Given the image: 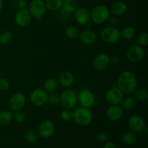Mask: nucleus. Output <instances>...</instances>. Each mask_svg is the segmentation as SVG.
<instances>
[{"mask_svg": "<svg viewBox=\"0 0 148 148\" xmlns=\"http://www.w3.org/2000/svg\"><path fill=\"white\" fill-rule=\"evenodd\" d=\"M137 80L135 75L131 71L121 72L117 79V88L124 94H131L137 89Z\"/></svg>", "mask_w": 148, "mask_h": 148, "instance_id": "f257e3e1", "label": "nucleus"}, {"mask_svg": "<svg viewBox=\"0 0 148 148\" xmlns=\"http://www.w3.org/2000/svg\"><path fill=\"white\" fill-rule=\"evenodd\" d=\"M111 16L110 10L103 4L96 5L90 12V20L95 24H102L108 20Z\"/></svg>", "mask_w": 148, "mask_h": 148, "instance_id": "f03ea898", "label": "nucleus"}, {"mask_svg": "<svg viewBox=\"0 0 148 148\" xmlns=\"http://www.w3.org/2000/svg\"><path fill=\"white\" fill-rule=\"evenodd\" d=\"M74 120L81 127L90 125L92 121V113L90 108L79 106L74 111Z\"/></svg>", "mask_w": 148, "mask_h": 148, "instance_id": "7ed1b4c3", "label": "nucleus"}, {"mask_svg": "<svg viewBox=\"0 0 148 148\" xmlns=\"http://www.w3.org/2000/svg\"><path fill=\"white\" fill-rule=\"evenodd\" d=\"M60 103L64 109L72 110L77 103V93L71 88H66L60 95Z\"/></svg>", "mask_w": 148, "mask_h": 148, "instance_id": "20e7f679", "label": "nucleus"}, {"mask_svg": "<svg viewBox=\"0 0 148 148\" xmlns=\"http://www.w3.org/2000/svg\"><path fill=\"white\" fill-rule=\"evenodd\" d=\"M101 37L106 43L114 44L120 40V31L116 27L108 26L101 30Z\"/></svg>", "mask_w": 148, "mask_h": 148, "instance_id": "39448f33", "label": "nucleus"}, {"mask_svg": "<svg viewBox=\"0 0 148 148\" xmlns=\"http://www.w3.org/2000/svg\"><path fill=\"white\" fill-rule=\"evenodd\" d=\"M27 10L31 14L32 17L37 20H40L44 16L46 12V7L43 0H32L29 4Z\"/></svg>", "mask_w": 148, "mask_h": 148, "instance_id": "423d86ee", "label": "nucleus"}, {"mask_svg": "<svg viewBox=\"0 0 148 148\" xmlns=\"http://www.w3.org/2000/svg\"><path fill=\"white\" fill-rule=\"evenodd\" d=\"M77 103H79L80 106L90 108L95 103V95L90 90H82L77 94Z\"/></svg>", "mask_w": 148, "mask_h": 148, "instance_id": "0eeeda50", "label": "nucleus"}, {"mask_svg": "<svg viewBox=\"0 0 148 148\" xmlns=\"http://www.w3.org/2000/svg\"><path fill=\"white\" fill-rule=\"evenodd\" d=\"M48 92L43 88H37L30 95V103L35 106H42L48 101Z\"/></svg>", "mask_w": 148, "mask_h": 148, "instance_id": "6e6552de", "label": "nucleus"}, {"mask_svg": "<svg viewBox=\"0 0 148 148\" xmlns=\"http://www.w3.org/2000/svg\"><path fill=\"white\" fill-rule=\"evenodd\" d=\"M126 56L130 62L137 63L144 59L145 56V50L143 46L135 45L130 47L127 50Z\"/></svg>", "mask_w": 148, "mask_h": 148, "instance_id": "1a4fd4ad", "label": "nucleus"}, {"mask_svg": "<svg viewBox=\"0 0 148 148\" xmlns=\"http://www.w3.org/2000/svg\"><path fill=\"white\" fill-rule=\"evenodd\" d=\"M124 95L117 87H114L106 92L105 100L109 105H119L124 99Z\"/></svg>", "mask_w": 148, "mask_h": 148, "instance_id": "9d476101", "label": "nucleus"}, {"mask_svg": "<svg viewBox=\"0 0 148 148\" xmlns=\"http://www.w3.org/2000/svg\"><path fill=\"white\" fill-rule=\"evenodd\" d=\"M27 99L24 94L17 92L14 93L10 97L9 99L8 105L10 109L13 111L23 110V108L25 106Z\"/></svg>", "mask_w": 148, "mask_h": 148, "instance_id": "9b49d317", "label": "nucleus"}, {"mask_svg": "<svg viewBox=\"0 0 148 148\" xmlns=\"http://www.w3.org/2000/svg\"><path fill=\"white\" fill-rule=\"evenodd\" d=\"M32 15L27 9L19 10L14 16L15 23L20 27H25L30 24L32 21Z\"/></svg>", "mask_w": 148, "mask_h": 148, "instance_id": "f8f14e48", "label": "nucleus"}, {"mask_svg": "<svg viewBox=\"0 0 148 148\" xmlns=\"http://www.w3.org/2000/svg\"><path fill=\"white\" fill-rule=\"evenodd\" d=\"M129 128L134 133H141L146 129L145 121L144 119L138 115H133L129 119Z\"/></svg>", "mask_w": 148, "mask_h": 148, "instance_id": "ddd939ff", "label": "nucleus"}, {"mask_svg": "<svg viewBox=\"0 0 148 148\" xmlns=\"http://www.w3.org/2000/svg\"><path fill=\"white\" fill-rule=\"evenodd\" d=\"M110 56L105 53H100L95 56L93 59V67L98 72L106 70L109 66Z\"/></svg>", "mask_w": 148, "mask_h": 148, "instance_id": "4468645a", "label": "nucleus"}, {"mask_svg": "<svg viewBox=\"0 0 148 148\" xmlns=\"http://www.w3.org/2000/svg\"><path fill=\"white\" fill-rule=\"evenodd\" d=\"M38 134L45 139L49 138L53 135L55 131L54 124L50 120H44L38 126Z\"/></svg>", "mask_w": 148, "mask_h": 148, "instance_id": "2eb2a0df", "label": "nucleus"}, {"mask_svg": "<svg viewBox=\"0 0 148 148\" xmlns=\"http://www.w3.org/2000/svg\"><path fill=\"white\" fill-rule=\"evenodd\" d=\"M74 13L75 20L79 25H85L90 21V12L86 7H78Z\"/></svg>", "mask_w": 148, "mask_h": 148, "instance_id": "dca6fc26", "label": "nucleus"}, {"mask_svg": "<svg viewBox=\"0 0 148 148\" xmlns=\"http://www.w3.org/2000/svg\"><path fill=\"white\" fill-rule=\"evenodd\" d=\"M106 117L111 121H119L121 119L124 115V110L119 105H111L107 109Z\"/></svg>", "mask_w": 148, "mask_h": 148, "instance_id": "f3484780", "label": "nucleus"}, {"mask_svg": "<svg viewBox=\"0 0 148 148\" xmlns=\"http://www.w3.org/2000/svg\"><path fill=\"white\" fill-rule=\"evenodd\" d=\"M79 38L82 44L91 46L96 42L97 35L90 29H86L79 33Z\"/></svg>", "mask_w": 148, "mask_h": 148, "instance_id": "a211bd4d", "label": "nucleus"}, {"mask_svg": "<svg viewBox=\"0 0 148 148\" xmlns=\"http://www.w3.org/2000/svg\"><path fill=\"white\" fill-rule=\"evenodd\" d=\"M59 82L65 89L71 88L75 83V77L69 71H64L59 75Z\"/></svg>", "mask_w": 148, "mask_h": 148, "instance_id": "6ab92c4d", "label": "nucleus"}, {"mask_svg": "<svg viewBox=\"0 0 148 148\" xmlns=\"http://www.w3.org/2000/svg\"><path fill=\"white\" fill-rule=\"evenodd\" d=\"M109 10L110 12L112 15L116 16L117 17H121L127 12V5L124 1H118L114 3L111 6V9H109Z\"/></svg>", "mask_w": 148, "mask_h": 148, "instance_id": "aec40b11", "label": "nucleus"}, {"mask_svg": "<svg viewBox=\"0 0 148 148\" xmlns=\"http://www.w3.org/2000/svg\"><path fill=\"white\" fill-rule=\"evenodd\" d=\"M58 88V82L53 78H48L43 83V89L49 93L55 92Z\"/></svg>", "mask_w": 148, "mask_h": 148, "instance_id": "412c9836", "label": "nucleus"}, {"mask_svg": "<svg viewBox=\"0 0 148 148\" xmlns=\"http://www.w3.org/2000/svg\"><path fill=\"white\" fill-rule=\"evenodd\" d=\"M121 140L122 143H124L125 145H132L134 144L137 140V135L136 133H134L132 131H128L127 132L124 133L121 137Z\"/></svg>", "mask_w": 148, "mask_h": 148, "instance_id": "4be33fe9", "label": "nucleus"}, {"mask_svg": "<svg viewBox=\"0 0 148 148\" xmlns=\"http://www.w3.org/2000/svg\"><path fill=\"white\" fill-rule=\"evenodd\" d=\"M135 35V30L134 27L131 26H127L120 31V38L124 40H130L134 38Z\"/></svg>", "mask_w": 148, "mask_h": 148, "instance_id": "5701e85b", "label": "nucleus"}, {"mask_svg": "<svg viewBox=\"0 0 148 148\" xmlns=\"http://www.w3.org/2000/svg\"><path fill=\"white\" fill-rule=\"evenodd\" d=\"M64 0H46V9L51 11H56L59 10L63 6Z\"/></svg>", "mask_w": 148, "mask_h": 148, "instance_id": "b1692460", "label": "nucleus"}, {"mask_svg": "<svg viewBox=\"0 0 148 148\" xmlns=\"http://www.w3.org/2000/svg\"><path fill=\"white\" fill-rule=\"evenodd\" d=\"M123 108L127 111H131L134 109L137 106V100L133 96H128L124 98L122 101Z\"/></svg>", "mask_w": 148, "mask_h": 148, "instance_id": "393cba45", "label": "nucleus"}, {"mask_svg": "<svg viewBox=\"0 0 148 148\" xmlns=\"http://www.w3.org/2000/svg\"><path fill=\"white\" fill-rule=\"evenodd\" d=\"M62 8L67 12L72 14L78 8V4L75 0H64Z\"/></svg>", "mask_w": 148, "mask_h": 148, "instance_id": "a878e982", "label": "nucleus"}, {"mask_svg": "<svg viewBox=\"0 0 148 148\" xmlns=\"http://www.w3.org/2000/svg\"><path fill=\"white\" fill-rule=\"evenodd\" d=\"M13 113L11 111H2L0 112V124L6 125L12 121Z\"/></svg>", "mask_w": 148, "mask_h": 148, "instance_id": "bb28decb", "label": "nucleus"}, {"mask_svg": "<svg viewBox=\"0 0 148 148\" xmlns=\"http://www.w3.org/2000/svg\"><path fill=\"white\" fill-rule=\"evenodd\" d=\"M64 33L65 35L69 38L75 39L79 38L80 32H79V30L77 27H75V26H69V27L65 29Z\"/></svg>", "mask_w": 148, "mask_h": 148, "instance_id": "cd10ccee", "label": "nucleus"}, {"mask_svg": "<svg viewBox=\"0 0 148 148\" xmlns=\"http://www.w3.org/2000/svg\"><path fill=\"white\" fill-rule=\"evenodd\" d=\"M136 42L137 45L143 47H145L148 44V33L147 32L143 31L138 34L136 38Z\"/></svg>", "mask_w": 148, "mask_h": 148, "instance_id": "c85d7f7f", "label": "nucleus"}, {"mask_svg": "<svg viewBox=\"0 0 148 148\" xmlns=\"http://www.w3.org/2000/svg\"><path fill=\"white\" fill-rule=\"evenodd\" d=\"M134 98L137 101H145L148 98V92L147 90L144 88H140V89H136L134 90Z\"/></svg>", "mask_w": 148, "mask_h": 148, "instance_id": "c756f323", "label": "nucleus"}, {"mask_svg": "<svg viewBox=\"0 0 148 148\" xmlns=\"http://www.w3.org/2000/svg\"><path fill=\"white\" fill-rule=\"evenodd\" d=\"M12 39V35L11 32L5 30L0 33V43L2 45L8 44Z\"/></svg>", "mask_w": 148, "mask_h": 148, "instance_id": "7c9ffc66", "label": "nucleus"}, {"mask_svg": "<svg viewBox=\"0 0 148 148\" xmlns=\"http://www.w3.org/2000/svg\"><path fill=\"white\" fill-rule=\"evenodd\" d=\"M38 133L33 131V130H29V131H27L25 133V140L30 143H33L37 142L38 140Z\"/></svg>", "mask_w": 148, "mask_h": 148, "instance_id": "2f4dec72", "label": "nucleus"}, {"mask_svg": "<svg viewBox=\"0 0 148 148\" xmlns=\"http://www.w3.org/2000/svg\"><path fill=\"white\" fill-rule=\"evenodd\" d=\"M63 121L69 122L74 119V111L71 109H64L60 115Z\"/></svg>", "mask_w": 148, "mask_h": 148, "instance_id": "473e14b6", "label": "nucleus"}, {"mask_svg": "<svg viewBox=\"0 0 148 148\" xmlns=\"http://www.w3.org/2000/svg\"><path fill=\"white\" fill-rule=\"evenodd\" d=\"M51 105L56 106L60 103V95H59L56 92H51L48 95V101Z\"/></svg>", "mask_w": 148, "mask_h": 148, "instance_id": "72a5a7b5", "label": "nucleus"}, {"mask_svg": "<svg viewBox=\"0 0 148 148\" xmlns=\"http://www.w3.org/2000/svg\"><path fill=\"white\" fill-rule=\"evenodd\" d=\"M13 119L15 120L16 122L23 123L25 120L26 114L23 110L16 111H14V114H13Z\"/></svg>", "mask_w": 148, "mask_h": 148, "instance_id": "f704fd0d", "label": "nucleus"}, {"mask_svg": "<svg viewBox=\"0 0 148 148\" xmlns=\"http://www.w3.org/2000/svg\"><path fill=\"white\" fill-rule=\"evenodd\" d=\"M95 139H96L97 141L99 142V143H106V142L108 141V134L106 132H98V134H96Z\"/></svg>", "mask_w": 148, "mask_h": 148, "instance_id": "c9c22d12", "label": "nucleus"}, {"mask_svg": "<svg viewBox=\"0 0 148 148\" xmlns=\"http://www.w3.org/2000/svg\"><path fill=\"white\" fill-rule=\"evenodd\" d=\"M10 82L5 78H0V90L6 91L10 88Z\"/></svg>", "mask_w": 148, "mask_h": 148, "instance_id": "e433bc0d", "label": "nucleus"}, {"mask_svg": "<svg viewBox=\"0 0 148 148\" xmlns=\"http://www.w3.org/2000/svg\"><path fill=\"white\" fill-rule=\"evenodd\" d=\"M14 7L18 10H23L25 9L27 5V3L26 0H14Z\"/></svg>", "mask_w": 148, "mask_h": 148, "instance_id": "4c0bfd02", "label": "nucleus"}, {"mask_svg": "<svg viewBox=\"0 0 148 148\" xmlns=\"http://www.w3.org/2000/svg\"><path fill=\"white\" fill-rule=\"evenodd\" d=\"M107 21H108V23H109L110 26H113V27H116V26L119 25V23L117 17H116V16H114V15L110 16V17H108Z\"/></svg>", "mask_w": 148, "mask_h": 148, "instance_id": "58836bf2", "label": "nucleus"}, {"mask_svg": "<svg viewBox=\"0 0 148 148\" xmlns=\"http://www.w3.org/2000/svg\"><path fill=\"white\" fill-rule=\"evenodd\" d=\"M109 62L111 64H114V65H116L119 63L120 59H119L118 56H113L112 57H110L109 59Z\"/></svg>", "mask_w": 148, "mask_h": 148, "instance_id": "ea45409f", "label": "nucleus"}, {"mask_svg": "<svg viewBox=\"0 0 148 148\" xmlns=\"http://www.w3.org/2000/svg\"><path fill=\"white\" fill-rule=\"evenodd\" d=\"M103 148H118L116 144H114L112 142H106L104 145Z\"/></svg>", "mask_w": 148, "mask_h": 148, "instance_id": "a19ab883", "label": "nucleus"}, {"mask_svg": "<svg viewBox=\"0 0 148 148\" xmlns=\"http://www.w3.org/2000/svg\"><path fill=\"white\" fill-rule=\"evenodd\" d=\"M85 26H86L87 28H88V29H90L91 27H92V24H90V22H89V23H87V24L85 25Z\"/></svg>", "mask_w": 148, "mask_h": 148, "instance_id": "79ce46f5", "label": "nucleus"}, {"mask_svg": "<svg viewBox=\"0 0 148 148\" xmlns=\"http://www.w3.org/2000/svg\"><path fill=\"white\" fill-rule=\"evenodd\" d=\"M2 7H3V1L2 0H0V12H1V10H2Z\"/></svg>", "mask_w": 148, "mask_h": 148, "instance_id": "37998d69", "label": "nucleus"}, {"mask_svg": "<svg viewBox=\"0 0 148 148\" xmlns=\"http://www.w3.org/2000/svg\"><path fill=\"white\" fill-rule=\"evenodd\" d=\"M144 148H147V147H144Z\"/></svg>", "mask_w": 148, "mask_h": 148, "instance_id": "c03bdc74", "label": "nucleus"}]
</instances>
